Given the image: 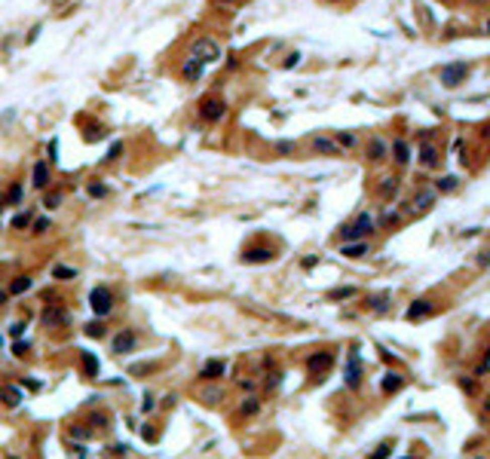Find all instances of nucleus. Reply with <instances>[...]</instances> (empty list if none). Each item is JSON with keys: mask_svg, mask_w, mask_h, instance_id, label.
<instances>
[{"mask_svg": "<svg viewBox=\"0 0 490 459\" xmlns=\"http://www.w3.org/2000/svg\"><path fill=\"white\" fill-rule=\"evenodd\" d=\"M135 343H138V334L135 331H120L114 337V343H110V349H114V355H126L135 349Z\"/></svg>", "mask_w": 490, "mask_h": 459, "instance_id": "nucleus-13", "label": "nucleus"}, {"mask_svg": "<svg viewBox=\"0 0 490 459\" xmlns=\"http://www.w3.org/2000/svg\"><path fill=\"white\" fill-rule=\"evenodd\" d=\"M218 4H230V0H218Z\"/></svg>", "mask_w": 490, "mask_h": 459, "instance_id": "nucleus-54", "label": "nucleus"}, {"mask_svg": "<svg viewBox=\"0 0 490 459\" xmlns=\"http://www.w3.org/2000/svg\"><path fill=\"white\" fill-rule=\"evenodd\" d=\"M89 306H92V313H95L98 319L110 316V310H114V294H110V288H104V285L92 288V294H89Z\"/></svg>", "mask_w": 490, "mask_h": 459, "instance_id": "nucleus-5", "label": "nucleus"}, {"mask_svg": "<svg viewBox=\"0 0 490 459\" xmlns=\"http://www.w3.org/2000/svg\"><path fill=\"white\" fill-rule=\"evenodd\" d=\"M22 386H25V389H34V392H37V389H40V382H37V379H22Z\"/></svg>", "mask_w": 490, "mask_h": 459, "instance_id": "nucleus-49", "label": "nucleus"}, {"mask_svg": "<svg viewBox=\"0 0 490 459\" xmlns=\"http://www.w3.org/2000/svg\"><path fill=\"white\" fill-rule=\"evenodd\" d=\"M25 328H28L25 322H16V325L10 328V337H13V340H22V334H25Z\"/></svg>", "mask_w": 490, "mask_h": 459, "instance_id": "nucleus-40", "label": "nucleus"}, {"mask_svg": "<svg viewBox=\"0 0 490 459\" xmlns=\"http://www.w3.org/2000/svg\"><path fill=\"white\" fill-rule=\"evenodd\" d=\"M10 459H16V456H10Z\"/></svg>", "mask_w": 490, "mask_h": 459, "instance_id": "nucleus-56", "label": "nucleus"}, {"mask_svg": "<svg viewBox=\"0 0 490 459\" xmlns=\"http://www.w3.org/2000/svg\"><path fill=\"white\" fill-rule=\"evenodd\" d=\"M331 364H334V352H328V349H319V352H313V355L307 358V370L316 373V376H322Z\"/></svg>", "mask_w": 490, "mask_h": 459, "instance_id": "nucleus-8", "label": "nucleus"}, {"mask_svg": "<svg viewBox=\"0 0 490 459\" xmlns=\"http://www.w3.org/2000/svg\"><path fill=\"white\" fill-rule=\"evenodd\" d=\"M398 187H401V178L398 175H389V178H383L380 184H377V196H380L383 202H389L398 193Z\"/></svg>", "mask_w": 490, "mask_h": 459, "instance_id": "nucleus-15", "label": "nucleus"}, {"mask_svg": "<svg viewBox=\"0 0 490 459\" xmlns=\"http://www.w3.org/2000/svg\"><path fill=\"white\" fill-rule=\"evenodd\" d=\"M43 322L46 325H64L67 322V310H55V306H49V310L43 313Z\"/></svg>", "mask_w": 490, "mask_h": 459, "instance_id": "nucleus-27", "label": "nucleus"}, {"mask_svg": "<svg viewBox=\"0 0 490 459\" xmlns=\"http://www.w3.org/2000/svg\"><path fill=\"white\" fill-rule=\"evenodd\" d=\"M404 382H407V376H401V373L389 370V373H383V376H380V392H383V395H395V392H401V389H404Z\"/></svg>", "mask_w": 490, "mask_h": 459, "instance_id": "nucleus-14", "label": "nucleus"}, {"mask_svg": "<svg viewBox=\"0 0 490 459\" xmlns=\"http://www.w3.org/2000/svg\"><path fill=\"white\" fill-rule=\"evenodd\" d=\"M144 370H150V364H135V367H132L129 373H144Z\"/></svg>", "mask_w": 490, "mask_h": 459, "instance_id": "nucleus-50", "label": "nucleus"}, {"mask_svg": "<svg viewBox=\"0 0 490 459\" xmlns=\"http://www.w3.org/2000/svg\"><path fill=\"white\" fill-rule=\"evenodd\" d=\"M199 117H202L205 123H221L224 117H227V101L218 98V95L202 98V104H199Z\"/></svg>", "mask_w": 490, "mask_h": 459, "instance_id": "nucleus-4", "label": "nucleus"}, {"mask_svg": "<svg viewBox=\"0 0 490 459\" xmlns=\"http://www.w3.org/2000/svg\"><path fill=\"white\" fill-rule=\"evenodd\" d=\"M4 202H7V199H0V211H4Z\"/></svg>", "mask_w": 490, "mask_h": 459, "instance_id": "nucleus-53", "label": "nucleus"}, {"mask_svg": "<svg viewBox=\"0 0 490 459\" xmlns=\"http://www.w3.org/2000/svg\"><path fill=\"white\" fill-rule=\"evenodd\" d=\"M457 187H460V178H457V175H444V178L435 181V190H438V193H454Z\"/></svg>", "mask_w": 490, "mask_h": 459, "instance_id": "nucleus-24", "label": "nucleus"}, {"mask_svg": "<svg viewBox=\"0 0 490 459\" xmlns=\"http://www.w3.org/2000/svg\"><path fill=\"white\" fill-rule=\"evenodd\" d=\"M310 150L319 153V157H343V147L337 144L334 138H325V135H316L310 141Z\"/></svg>", "mask_w": 490, "mask_h": 459, "instance_id": "nucleus-6", "label": "nucleus"}, {"mask_svg": "<svg viewBox=\"0 0 490 459\" xmlns=\"http://www.w3.org/2000/svg\"><path fill=\"white\" fill-rule=\"evenodd\" d=\"M31 276H16L13 282H10V294H25V291H31Z\"/></svg>", "mask_w": 490, "mask_h": 459, "instance_id": "nucleus-28", "label": "nucleus"}, {"mask_svg": "<svg viewBox=\"0 0 490 459\" xmlns=\"http://www.w3.org/2000/svg\"><path fill=\"white\" fill-rule=\"evenodd\" d=\"M257 410H260V398H245V401H242V407H239V413H242V416H254Z\"/></svg>", "mask_w": 490, "mask_h": 459, "instance_id": "nucleus-30", "label": "nucleus"}, {"mask_svg": "<svg viewBox=\"0 0 490 459\" xmlns=\"http://www.w3.org/2000/svg\"><path fill=\"white\" fill-rule=\"evenodd\" d=\"M86 334H89V337H104V328H101L98 322H89V325H86Z\"/></svg>", "mask_w": 490, "mask_h": 459, "instance_id": "nucleus-41", "label": "nucleus"}, {"mask_svg": "<svg viewBox=\"0 0 490 459\" xmlns=\"http://www.w3.org/2000/svg\"><path fill=\"white\" fill-rule=\"evenodd\" d=\"M389 456H392V441H383L380 447H374V453L368 459H389Z\"/></svg>", "mask_w": 490, "mask_h": 459, "instance_id": "nucleus-31", "label": "nucleus"}, {"mask_svg": "<svg viewBox=\"0 0 490 459\" xmlns=\"http://www.w3.org/2000/svg\"><path fill=\"white\" fill-rule=\"evenodd\" d=\"M276 257V248H270V245H254V248H245L242 251V260L245 263H270Z\"/></svg>", "mask_w": 490, "mask_h": 459, "instance_id": "nucleus-12", "label": "nucleus"}, {"mask_svg": "<svg viewBox=\"0 0 490 459\" xmlns=\"http://www.w3.org/2000/svg\"><path fill=\"white\" fill-rule=\"evenodd\" d=\"M13 352H16L19 358H22V355H28V343H25V340H16V343H13Z\"/></svg>", "mask_w": 490, "mask_h": 459, "instance_id": "nucleus-42", "label": "nucleus"}, {"mask_svg": "<svg viewBox=\"0 0 490 459\" xmlns=\"http://www.w3.org/2000/svg\"><path fill=\"white\" fill-rule=\"evenodd\" d=\"M389 157H392V163L395 166H407L410 160H413V150H410V144H407V138H395L392 141V147H389Z\"/></svg>", "mask_w": 490, "mask_h": 459, "instance_id": "nucleus-10", "label": "nucleus"}, {"mask_svg": "<svg viewBox=\"0 0 490 459\" xmlns=\"http://www.w3.org/2000/svg\"><path fill=\"white\" fill-rule=\"evenodd\" d=\"M365 254H368V242H365V239H362V242H346V245H343V257H353V260H356V257H365Z\"/></svg>", "mask_w": 490, "mask_h": 459, "instance_id": "nucleus-25", "label": "nucleus"}, {"mask_svg": "<svg viewBox=\"0 0 490 459\" xmlns=\"http://www.w3.org/2000/svg\"><path fill=\"white\" fill-rule=\"evenodd\" d=\"M346 386L349 389H359L362 386V367H359V355L356 352L349 355V364H346Z\"/></svg>", "mask_w": 490, "mask_h": 459, "instance_id": "nucleus-20", "label": "nucleus"}, {"mask_svg": "<svg viewBox=\"0 0 490 459\" xmlns=\"http://www.w3.org/2000/svg\"><path fill=\"white\" fill-rule=\"evenodd\" d=\"M438 202V190L435 187H420L417 193H413V199H410V205H413V211H429L432 205Z\"/></svg>", "mask_w": 490, "mask_h": 459, "instance_id": "nucleus-7", "label": "nucleus"}, {"mask_svg": "<svg viewBox=\"0 0 490 459\" xmlns=\"http://www.w3.org/2000/svg\"><path fill=\"white\" fill-rule=\"evenodd\" d=\"M481 410H484V416H490V395L484 398V407H481Z\"/></svg>", "mask_w": 490, "mask_h": 459, "instance_id": "nucleus-51", "label": "nucleus"}, {"mask_svg": "<svg viewBox=\"0 0 490 459\" xmlns=\"http://www.w3.org/2000/svg\"><path fill=\"white\" fill-rule=\"evenodd\" d=\"M380 223H383V226H389V223H398V211H386V214L380 217Z\"/></svg>", "mask_w": 490, "mask_h": 459, "instance_id": "nucleus-43", "label": "nucleus"}, {"mask_svg": "<svg viewBox=\"0 0 490 459\" xmlns=\"http://www.w3.org/2000/svg\"><path fill=\"white\" fill-rule=\"evenodd\" d=\"M28 223H34V211H22L13 217V230H25Z\"/></svg>", "mask_w": 490, "mask_h": 459, "instance_id": "nucleus-33", "label": "nucleus"}, {"mask_svg": "<svg viewBox=\"0 0 490 459\" xmlns=\"http://www.w3.org/2000/svg\"><path fill=\"white\" fill-rule=\"evenodd\" d=\"M371 233H374V220H371L368 211H362L353 223L340 226V239H343V242H362V239H368Z\"/></svg>", "mask_w": 490, "mask_h": 459, "instance_id": "nucleus-1", "label": "nucleus"}, {"mask_svg": "<svg viewBox=\"0 0 490 459\" xmlns=\"http://www.w3.org/2000/svg\"><path fill=\"white\" fill-rule=\"evenodd\" d=\"M469 64L466 61H454V64H444L441 67V86L444 89H457V86H463L466 83V76H469Z\"/></svg>", "mask_w": 490, "mask_h": 459, "instance_id": "nucleus-2", "label": "nucleus"}, {"mask_svg": "<svg viewBox=\"0 0 490 459\" xmlns=\"http://www.w3.org/2000/svg\"><path fill=\"white\" fill-rule=\"evenodd\" d=\"M80 373L83 376H98V358L89 352V349H80Z\"/></svg>", "mask_w": 490, "mask_h": 459, "instance_id": "nucleus-19", "label": "nucleus"}, {"mask_svg": "<svg viewBox=\"0 0 490 459\" xmlns=\"http://www.w3.org/2000/svg\"><path fill=\"white\" fill-rule=\"evenodd\" d=\"M31 178H34L31 184H34L37 190H46V187H49V166H46L43 160H40V163H34V169H31Z\"/></svg>", "mask_w": 490, "mask_h": 459, "instance_id": "nucleus-17", "label": "nucleus"}, {"mask_svg": "<svg viewBox=\"0 0 490 459\" xmlns=\"http://www.w3.org/2000/svg\"><path fill=\"white\" fill-rule=\"evenodd\" d=\"M71 435L80 438V441H86V438H89V429H71Z\"/></svg>", "mask_w": 490, "mask_h": 459, "instance_id": "nucleus-47", "label": "nucleus"}, {"mask_svg": "<svg viewBox=\"0 0 490 459\" xmlns=\"http://www.w3.org/2000/svg\"><path fill=\"white\" fill-rule=\"evenodd\" d=\"M86 193H89L92 199H104V196H107V187H104L101 181H92V184L86 187Z\"/></svg>", "mask_w": 490, "mask_h": 459, "instance_id": "nucleus-32", "label": "nucleus"}, {"mask_svg": "<svg viewBox=\"0 0 490 459\" xmlns=\"http://www.w3.org/2000/svg\"><path fill=\"white\" fill-rule=\"evenodd\" d=\"M52 279H61V282L77 279V270H74V266H64V263H55L52 266Z\"/></svg>", "mask_w": 490, "mask_h": 459, "instance_id": "nucleus-29", "label": "nucleus"}, {"mask_svg": "<svg viewBox=\"0 0 490 459\" xmlns=\"http://www.w3.org/2000/svg\"><path fill=\"white\" fill-rule=\"evenodd\" d=\"M120 153H123V144H120V141H114V144H110V150H107V157H104V160H107V163H114V160H120Z\"/></svg>", "mask_w": 490, "mask_h": 459, "instance_id": "nucleus-38", "label": "nucleus"}, {"mask_svg": "<svg viewBox=\"0 0 490 459\" xmlns=\"http://www.w3.org/2000/svg\"><path fill=\"white\" fill-rule=\"evenodd\" d=\"M331 138H334L337 144H340L343 150H353V147H359V135H356V132H349V129H343V132H334Z\"/></svg>", "mask_w": 490, "mask_h": 459, "instance_id": "nucleus-22", "label": "nucleus"}, {"mask_svg": "<svg viewBox=\"0 0 490 459\" xmlns=\"http://www.w3.org/2000/svg\"><path fill=\"white\" fill-rule=\"evenodd\" d=\"M49 226H52V223H49V217H34V233H37V236L49 233Z\"/></svg>", "mask_w": 490, "mask_h": 459, "instance_id": "nucleus-35", "label": "nucleus"}, {"mask_svg": "<svg viewBox=\"0 0 490 459\" xmlns=\"http://www.w3.org/2000/svg\"><path fill=\"white\" fill-rule=\"evenodd\" d=\"M0 398H4V404H7V407H19L22 392H19L16 386H4V389H0Z\"/></svg>", "mask_w": 490, "mask_h": 459, "instance_id": "nucleus-26", "label": "nucleus"}, {"mask_svg": "<svg viewBox=\"0 0 490 459\" xmlns=\"http://www.w3.org/2000/svg\"><path fill=\"white\" fill-rule=\"evenodd\" d=\"M190 55H193V58H199L202 64H212V61H218V58H221V46L212 40V37H196V40H193V46H190Z\"/></svg>", "mask_w": 490, "mask_h": 459, "instance_id": "nucleus-3", "label": "nucleus"}, {"mask_svg": "<svg viewBox=\"0 0 490 459\" xmlns=\"http://www.w3.org/2000/svg\"><path fill=\"white\" fill-rule=\"evenodd\" d=\"M478 459H481V456H478Z\"/></svg>", "mask_w": 490, "mask_h": 459, "instance_id": "nucleus-57", "label": "nucleus"}, {"mask_svg": "<svg viewBox=\"0 0 490 459\" xmlns=\"http://www.w3.org/2000/svg\"><path fill=\"white\" fill-rule=\"evenodd\" d=\"M297 64H300V52H291V55L285 58V67L291 70V67H297Z\"/></svg>", "mask_w": 490, "mask_h": 459, "instance_id": "nucleus-45", "label": "nucleus"}, {"mask_svg": "<svg viewBox=\"0 0 490 459\" xmlns=\"http://www.w3.org/2000/svg\"><path fill=\"white\" fill-rule=\"evenodd\" d=\"M349 297H356V288H337V291H331V300H349Z\"/></svg>", "mask_w": 490, "mask_h": 459, "instance_id": "nucleus-37", "label": "nucleus"}, {"mask_svg": "<svg viewBox=\"0 0 490 459\" xmlns=\"http://www.w3.org/2000/svg\"><path fill=\"white\" fill-rule=\"evenodd\" d=\"M487 34H490V22H487Z\"/></svg>", "mask_w": 490, "mask_h": 459, "instance_id": "nucleus-55", "label": "nucleus"}, {"mask_svg": "<svg viewBox=\"0 0 490 459\" xmlns=\"http://www.w3.org/2000/svg\"><path fill=\"white\" fill-rule=\"evenodd\" d=\"M435 313V306H432V300H426V297H420V300H413L410 306H407V313H404V319L407 322H423V319H429Z\"/></svg>", "mask_w": 490, "mask_h": 459, "instance_id": "nucleus-9", "label": "nucleus"}, {"mask_svg": "<svg viewBox=\"0 0 490 459\" xmlns=\"http://www.w3.org/2000/svg\"><path fill=\"white\" fill-rule=\"evenodd\" d=\"M7 202H10V205H19V202H22V184H13V187H10Z\"/></svg>", "mask_w": 490, "mask_h": 459, "instance_id": "nucleus-36", "label": "nucleus"}, {"mask_svg": "<svg viewBox=\"0 0 490 459\" xmlns=\"http://www.w3.org/2000/svg\"><path fill=\"white\" fill-rule=\"evenodd\" d=\"M478 266H490V251H481L478 254Z\"/></svg>", "mask_w": 490, "mask_h": 459, "instance_id": "nucleus-48", "label": "nucleus"}, {"mask_svg": "<svg viewBox=\"0 0 490 459\" xmlns=\"http://www.w3.org/2000/svg\"><path fill=\"white\" fill-rule=\"evenodd\" d=\"M202 67H205V64H202L199 58L190 55V58H184V64H181V76H184L187 83H196L199 76H202Z\"/></svg>", "mask_w": 490, "mask_h": 459, "instance_id": "nucleus-16", "label": "nucleus"}, {"mask_svg": "<svg viewBox=\"0 0 490 459\" xmlns=\"http://www.w3.org/2000/svg\"><path fill=\"white\" fill-rule=\"evenodd\" d=\"M141 410H144V413H150V410H154V395H150V392H144V401H141Z\"/></svg>", "mask_w": 490, "mask_h": 459, "instance_id": "nucleus-44", "label": "nucleus"}, {"mask_svg": "<svg viewBox=\"0 0 490 459\" xmlns=\"http://www.w3.org/2000/svg\"><path fill=\"white\" fill-rule=\"evenodd\" d=\"M61 199H64V193H58V190H55V193H46V199H43V205L52 211V208H58L61 205Z\"/></svg>", "mask_w": 490, "mask_h": 459, "instance_id": "nucleus-34", "label": "nucleus"}, {"mask_svg": "<svg viewBox=\"0 0 490 459\" xmlns=\"http://www.w3.org/2000/svg\"><path fill=\"white\" fill-rule=\"evenodd\" d=\"M420 163H423L426 169H435V166L441 163V153H438V147H435V144H429V141H426V144L420 147Z\"/></svg>", "mask_w": 490, "mask_h": 459, "instance_id": "nucleus-21", "label": "nucleus"}, {"mask_svg": "<svg viewBox=\"0 0 490 459\" xmlns=\"http://www.w3.org/2000/svg\"><path fill=\"white\" fill-rule=\"evenodd\" d=\"M224 370H227V364H224L221 358H212V361H205V364H202L199 379H221V376H224Z\"/></svg>", "mask_w": 490, "mask_h": 459, "instance_id": "nucleus-18", "label": "nucleus"}, {"mask_svg": "<svg viewBox=\"0 0 490 459\" xmlns=\"http://www.w3.org/2000/svg\"><path fill=\"white\" fill-rule=\"evenodd\" d=\"M46 150H49V160H55V157H58V141H55V138H52V141H49V147H46Z\"/></svg>", "mask_w": 490, "mask_h": 459, "instance_id": "nucleus-46", "label": "nucleus"}, {"mask_svg": "<svg viewBox=\"0 0 490 459\" xmlns=\"http://www.w3.org/2000/svg\"><path fill=\"white\" fill-rule=\"evenodd\" d=\"M368 310L371 313H389V294H374V297H368Z\"/></svg>", "mask_w": 490, "mask_h": 459, "instance_id": "nucleus-23", "label": "nucleus"}, {"mask_svg": "<svg viewBox=\"0 0 490 459\" xmlns=\"http://www.w3.org/2000/svg\"><path fill=\"white\" fill-rule=\"evenodd\" d=\"M276 153H282V157H291V153H294V144H291V141H276Z\"/></svg>", "mask_w": 490, "mask_h": 459, "instance_id": "nucleus-39", "label": "nucleus"}, {"mask_svg": "<svg viewBox=\"0 0 490 459\" xmlns=\"http://www.w3.org/2000/svg\"><path fill=\"white\" fill-rule=\"evenodd\" d=\"M4 300H7V291H0V306H4Z\"/></svg>", "mask_w": 490, "mask_h": 459, "instance_id": "nucleus-52", "label": "nucleus"}, {"mask_svg": "<svg viewBox=\"0 0 490 459\" xmlns=\"http://www.w3.org/2000/svg\"><path fill=\"white\" fill-rule=\"evenodd\" d=\"M365 157H368V163H383V160H389V144L380 135L371 138L368 147H365Z\"/></svg>", "mask_w": 490, "mask_h": 459, "instance_id": "nucleus-11", "label": "nucleus"}]
</instances>
